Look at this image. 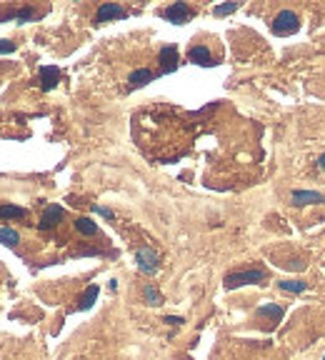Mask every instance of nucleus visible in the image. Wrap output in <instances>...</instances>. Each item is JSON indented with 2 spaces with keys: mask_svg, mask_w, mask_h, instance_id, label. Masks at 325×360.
<instances>
[{
  "mask_svg": "<svg viewBox=\"0 0 325 360\" xmlns=\"http://www.w3.org/2000/svg\"><path fill=\"white\" fill-rule=\"evenodd\" d=\"M278 288L288 290V293H305V290H308V283H303V280H280Z\"/></svg>",
  "mask_w": 325,
  "mask_h": 360,
  "instance_id": "16",
  "label": "nucleus"
},
{
  "mask_svg": "<svg viewBox=\"0 0 325 360\" xmlns=\"http://www.w3.org/2000/svg\"><path fill=\"white\" fill-rule=\"evenodd\" d=\"M98 293H100V288H98V285H90V288L83 293V298H80V305H78V308H80V310H88V308L95 303Z\"/></svg>",
  "mask_w": 325,
  "mask_h": 360,
  "instance_id": "14",
  "label": "nucleus"
},
{
  "mask_svg": "<svg viewBox=\"0 0 325 360\" xmlns=\"http://www.w3.org/2000/svg\"><path fill=\"white\" fill-rule=\"evenodd\" d=\"M60 80V70L55 65H43L40 68V88L43 90H53Z\"/></svg>",
  "mask_w": 325,
  "mask_h": 360,
  "instance_id": "9",
  "label": "nucleus"
},
{
  "mask_svg": "<svg viewBox=\"0 0 325 360\" xmlns=\"http://www.w3.org/2000/svg\"><path fill=\"white\" fill-rule=\"evenodd\" d=\"M165 323H170V325H180V323H183V318H178V315H168V318H165Z\"/></svg>",
  "mask_w": 325,
  "mask_h": 360,
  "instance_id": "22",
  "label": "nucleus"
},
{
  "mask_svg": "<svg viewBox=\"0 0 325 360\" xmlns=\"http://www.w3.org/2000/svg\"><path fill=\"white\" fill-rule=\"evenodd\" d=\"M160 65H163L160 73H173L178 68V48L175 45H165L160 50Z\"/></svg>",
  "mask_w": 325,
  "mask_h": 360,
  "instance_id": "8",
  "label": "nucleus"
},
{
  "mask_svg": "<svg viewBox=\"0 0 325 360\" xmlns=\"http://www.w3.org/2000/svg\"><path fill=\"white\" fill-rule=\"evenodd\" d=\"M238 10V3H223V5H215L213 8V15H230V13H235Z\"/></svg>",
  "mask_w": 325,
  "mask_h": 360,
  "instance_id": "19",
  "label": "nucleus"
},
{
  "mask_svg": "<svg viewBox=\"0 0 325 360\" xmlns=\"http://www.w3.org/2000/svg\"><path fill=\"white\" fill-rule=\"evenodd\" d=\"M0 243L8 245V248H15V245L20 243L18 230H13V228H0Z\"/></svg>",
  "mask_w": 325,
  "mask_h": 360,
  "instance_id": "12",
  "label": "nucleus"
},
{
  "mask_svg": "<svg viewBox=\"0 0 325 360\" xmlns=\"http://www.w3.org/2000/svg\"><path fill=\"white\" fill-rule=\"evenodd\" d=\"M258 315H263V318H275V320H280V318H283V308H280V305H260V308H258Z\"/></svg>",
  "mask_w": 325,
  "mask_h": 360,
  "instance_id": "17",
  "label": "nucleus"
},
{
  "mask_svg": "<svg viewBox=\"0 0 325 360\" xmlns=\"http://www.w3.org/2000/svg\"><path fill=\"white\" fill-rule=\"evenodd\" d=\"M163 15H165L173 25H183V23H188V18H190V8H188L185 3H173Z\"/></svg>",
  "mask_w": 325,
  "mask_h": 360,
  "instance_id": "5",
  "label": "nucleus"
},
{
  "mask_svg": "<svg viewBox=\"0 0 325 360\" xmlns=\"http://www.w3.org/2000/svg\"><path fill=\"white\" fill-rule=\"evenodd\" d=\"M263 280H265V270H235L225 275V288L233 290L248 283H263Z\"/></svg>",
  "mask_w": 325,
  "mask_h": 360,
  "instance_id": "1",
  "label": "nucleus"
},
{
  "mask_svg": "<svg viewBox=\"0 0 325 360\" xmlns=\"http://www.w3.org/2000/svg\"><path fill=\"white\" fill-rule=\"evenodd\" d=\"M28 215V210L25 208H20V205H0V220H10V218H25Z\"/></svg>",
  "mask_w": 325,
  "mask_h": 360,
  "instance_id": "13",
  "label": "nucleus"
},
{
  "mask_svg": "<svg viewBox=\"0 0 325 360\" xmlns=\"http://www.w3.org/2000/svg\"><path fill=\"white\" fill-rule=\"evenodd\" d=\"M155 78V73L153 70H148V68H140V70H133L130 73V78H128V83H130V88H143L145 83H150Z\"/></svg>",
  "mask_w": 325,
  "mask_h": 360,
  "instance_id": "11",
  "label": "nucleus"
},
{
  "mask_svg": "<svg viewBox=\"0 0 325 360\" xmlns=\"http://www.w3.org/2000/svg\"><path fill=\"white\" fill-rule=\"evenodd\" d=\"M293 203L295 205H310V203H325V195L318 190H293Z\"/></svg>",
  "mask_w": 325,
  "mask_h": 360,
  "instance_id": "7",
  "label": "nucleus"
},
{
  "mask_svg": "<svg viewBox=\"0 0 325 360\" xmlns=\"http://www.w3.org/2000/svg\"><path fill=\"white\" fill-rule=\"evenodd\" d=\"M158 253L153 250V248H138L135 250V263H138V268L143 270V273H155L158 270Z\"/></svg>",
  "mask_w": 325,
  "mask_h": 360,
  "instance_id": "3",
  "label": "nucleus"
},
{
  "mask_svg": "<svg viewBox=\"0 0 325 360\" xmlns=\"http://www.w3.org/2000/svg\"><path fill=\"white\" fill-rule=\"evenodd\" d=\"M75 228H78L83 235H95V233H98V225H95L90 218H78V220H75Z\"/></svg>",
  "mask_w": 325,
  "mask_h": 360,
  "instance_id": "15",
  "label": "nucleus"
},
{
  "mask_svg": "<svg viewBox=\"0 0 325 360\" xmlns=\"http://www.w3.org/2000/svg\"><path fill=\"white\" fill-rule=\"evenodd\" d=\"M93 210H95V213H100V215H105V218H113V210H108V208H100V205H95Z\"/></svg>",
  "mask_w": 325,
  "mask_h": 360,
  "instance_id": "21",
  "label": "nucleus"
},
{
  "mask_svg": "<svg viewBox=\"0 0 325 360\" xmlns=\"http://www.w3.org/2000/svg\"><path fill=\"white\" fill-rule=\"evenodd\" d=\"M65 218V210L63 205H48V210L43 213V218H40V223H38V228L40 230H48V228H55L60 220Z\"/></svg>",
  "mask_w": 325,
  "mask_h": 360,
  "instance_id": "6",
  "label": "nucleus"
},
{
  "mask_svg": "<svg viewBox=\"0 0 325 360\" xmlns=\"http://www.w3.org/2000/svg\"><path fill=\"white\" fill-rule=\"evenodd\" d=\"M125 8H120L118 3H103L98 8V15H95V23H108L113 18H125Z\"/></svg>",
  "mask_w": 325,
  "mask_h": 360,
  "instance_id": "4",
  "label": "nucleus"
},
{
  "mask_svg": "<svg viewBox=\"0 0 325 360\" xmlns=\"http://www.w3.org/2000/svg\"><path fill=\"white\" fill-rule=\"evenodd\" d=\"M270 30L275 35H290V33H295L298 30V15L293 10H280L275 15V20L270 23Z\"/></svg>",
  "mask_w": 325,
  "mask_h": 360,
  "instance_id": "2",
  "label": "nucleus"
},
{
  "mask_svg": "<svg viewBox=\"0 0 325 360\" xmlns=\"http://www.w3.org/2000/svg\"><path fill=\"white\" fill-rule=\"evenodd\" d=\"M143 298H145L150 305H160V303H163V295L153 288V285H145V290H143Z\"/></svg>",
  "mask_w": 325,
  "mask_h": 360,
  "instance_id": "18",
  "label": "nucleus"
},
{
  "mask_svg": "<svg viewBox=\"0 0 325 360\" xmlns=\"http://www.w3.org/2000/svg\"><path fill=\"white\" fill-rule=\"evenodd\" d=\"M13 50H15L13 40H0V53H13Z\"/></svg>",
  "mask_w": 325,
  "mask_h": 360,
  "instance_id": "20",
  "label": "nucleus"
},
{
  "mask_svg": "<svg viewBox=\"0 0 325 360\" xmlns=\"http://www.w3.org/2000/svg\"><path fill=\"white\" fill-rule=\"evenodd\" d=\"M318 168H320V170H325V153L318 158Z\"/></svg>",
  "mask_w": 325,
  "mask_h": 360,
  "instance_id": "23",
  "label": "nucleus"
},
{
  "mask_svg": "<svg viewBox=\"0 0 325 360\" xmlns=\"http://www.w3.org/2000/svg\"><path fill=\"white\" fill-rule=\"evenodd\" d=\"M188 58H190V63L203 65V68L213 65V55H210V50H208L205 45H195V48H190V50H188Z\"/></svg>",
  "mask_w": 325,
  "mask_h": 360,
  "instance_id": "10",
  "label": "nucleus"
},
{
  "mask_svg": "<svg viewBox=\"0 0 325 360\" xmlns=\"http://www.w3.org/2000/svg\"><path fill=\"white\" fill-rule=\"evenodd\" d=\"M323 360H325V358H323Z\"/></svg>",
  "mask_w": 325,
  "mask_h": 360,
  "instance_id": "24",
  "label": "nucleus"
}]
</instances>
